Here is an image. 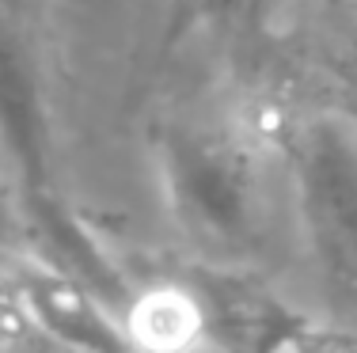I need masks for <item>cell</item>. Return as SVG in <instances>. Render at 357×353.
Returning a JSON list of instances; mask_svg holds the SVG:
<instances>
[{
    "instance_id": "cell-1",
    "label": "cell",
    "mask_w": 357,
    "mask_h": 353,
    "mask_svg": "<svg viewBox=\"0 0 357 353\" xmlns=\"http://www.w3.org/2000/svg\"><path fill=\"white\" fill-rule=\"evenodd\" d=\"M296 224L327 312L357 323V114L312 111L285 137Z\"/></svg>"
},
{
    "instance_id": "cell-2",
    "label": "cell",
    "mask_w": 357,
    "mask_h": 353,
    "mask_svg": "<svg viewBox=\"0 0 357 353\" xmlns=\"http://www.w3.org/2000/svg\"><path fill=\"white\" fill-rule=\"evenodd\" d=\"M156 164L175 228L206 255H240L259 224V179L243 141L209 125H167Z\"/></svg>"
},
{
    "instance_id": "cell-3",
    "label": "cell",
    "mask_w": 357,
    "mask_h": 353,
    "mask_svg": "<svg viewBox=\"0 0 357 353\" xmlns=\"http://www.w3.org/2000/svg\"><path fill=\"white\" fill-rule=\"evenodd\" d=\"M0 152L20 198L54 190V122L27 23L0 4Z\"/></svg>"
},
{
    "instance_id": "cell-4",
    "label": "cell",
    "mask_w": 357,
    "mask_h": 353,
    "mask_svg": "<svg viewBox=\"0 0 357 353\" xmlns=\"http://www.w3.org/2000/svg\"><path fill=\"white\" fill-rule=\"evenodd\" d=\"M23 300L27 319L46 331L61 346H80V350H118L130 346L126 334V319L114 304H107L99 292L88 285L73 281L69 274L54 270L46 262H23L20 285H15Z\"/></svg>"
},
{
    "instance_id": "cell-5",
    "label": "cell",
    "mask_w": 357,
    "mask_h": 353,
    "mask_svg": "<svg viewBox=\"0 0 357 353\" xmlns=\"http://www.w3.org/2000/svg\"><path fill=\"white\" fill-rule=\"evenodd\" d=\"M194 297L202 308L206 342L213 346H248L270 350L304 342V319L289 315L270 292L251 289L236 277H202L194 285Z\"/></svg>"
},
{
    "instance_id": "cell-6",
    "label": "cell",
    "mask_w": 357,
    "mask_h": 353,
    "mask_svg": "<svg viewBox=\"0 0 357 353\" xmlns=\"http://www.w3.org/2000/svg\"><path fill=\"white\" fill-rule=\"evenodd\" d=\"M248 0H167L164 12V31H160V54H175L178 46H186L194 35L213 31L220 23L236 19L243 12Z\"/></svg>"
},
{
    "instance_id": "cell-7",
    "label": "cell",
    "mask_w": 357,
    "mask_h": 353,
    "mask_svg": "<svg viewBox=\"0 0 357 353\" xmlns=\"http://www.w3.org/2000/svg\"><path fill=\"white\" fill-rule=\"evenodd\" d=\"M0 251L27 258V213H23V198H20V190H8L4 179H0Z\"/></svg>"
},
{
    "instance_id": "cell-8",
    "label": "cell",
    "mask_w": 357,
    "mask_h": 353,
    "mask_svg": "<svg viewBox=\"0 0 357 353\" xmlns=\"http://www.w3.org/2000/svg\"><path fill=\"white\" fill-rule=\"evenodd\" d=\"M342 49H346V77L357 84V27L346 35V46Z\"/></svg>"
},
{
    "instance_id": "cell-9",
    "label": "cell",
    "mask_w": 357,
    "mask_h": 353,
    "mask_svg": "<svg viewBox=\"0 0 357 353\" xmlns=\"http://www.w3.org/2000/svg\"><path fill=\"white\" fill-rule=\"evenodd\" d=\"M0 4H4L12 15H20L23 23H27V19H31V12H35V0H0Z\"/></svg>"
},
{
    "instance_id": "cell-10",
    "label": "cell",
    "mask_w": 357,
    "mask_h": 353,
    "mask_svg": "<svg viewBox=\"0 0 357 353\" xmlns=\"http://www.w3.org/2000/svg\"><path fill=\"white\" fill-rule=\"evenodd\" d=\"M354 4H357V0H354Z\"/></svg>"
}]
</instances>
